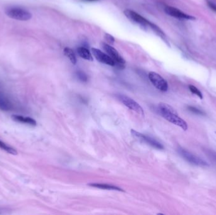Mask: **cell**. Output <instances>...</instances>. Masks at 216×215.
Returning <instances> with one entry per match:
<instances>
[{"label": "cell", "mask_w": 216, "mask_h": 215, "mask_svg": "<svg viewBox=\"0 0 216 215\" xmlns=\"http://www.w3.org/2000/svg\"><path fill=\"white\" fill-rule=\"evenodd\" d=\"M159 110L161 115L167 121L179 126L184 131L187 130V123L178 115L176 111L171 105L166 103H160L159 104Z\"/></svg>", "instance_id": "obj_1"}, {"label": "cell", "mask_w": 216, "mask_h": 215, "mask_svg": "<svg viewBox=\"0 0 216 215\" xmlns=\"http://www.w3.org/2000/svg\"><path fill=\"white\" fill-rule=\"evenodd\" d=\"M5 14L9 18L18 20V21H27L32 18V15L27 10L17 6H12L5 10Z\"/></svg>", "instance_id": "obj_2"}, {"label": "cell", "mask_w": 216, "mask_h": 215, "mask_svg": "<svg viewBox=\"0 0 216 215\" xmlns=\"http://www.w3.org/2000/svg\"><path fill=\"white\" fill-rule=\"evenodd\" d=\"M100 45L103 49L106 51V53L111 57V59H113V61L115 62V66L118 68H121V69H123L124 68L125 61L114 47L104 42L101 43Z\"/></svg>", "instance_id": "obj_3"}, {"label": "cell", "mask_w": 216, "mask_h": 215, "mask_svg": "<svg viewBox=\"0 0 216 215\" xmlns=\"http://www.w3.org/2000/svg\"><path fill=\"white\" fill-rule=\"evenodd\" d=\"M178 152L186 161L190 163L191 164L199 167H206L208 165V163L204 161L203 159L200 158L197 156H195L190 152H188L183 148H178Z\"/></svg>", "instance_id": "obj_4"}, {"label": "cell", "mask_w": 216, "mask_h": 215, "mask_svg": "<svg viewBox=\"0 0 216 215\" xmlns=\"http://www.w3.org/2000/svg\"><path fill=\"white\" fill-rule=\"evenodd\" d=\"M148 78L155 87L162 91H166L168 90V84L167 81L160 74L155 72H150Z\"/></svg>", "instance_id": "obj_5"}, {"label": "cell", "mask_w": 216, "mask_h": 215, "mask_svg": "<svg viewBox=\"0 0 216 215\" xmlns=\"http://www.w3.org/2000/svg\"><path fill=\"white\" fill-rule=\"evenodd\" d=\"M118 98H119V100L128 108L136 112L138 114H140L141 115H144V111L142 107L136 101L133 100L132 98L124 95H120L118 96Z\"/></svg>", "instance_id": "obj_6"}, {"label": "cell", "mask_w": 216, "mask_h": 215, "mask_svg": "<svg viewBox=\"0 0 216 215\" xmlns=\"http://www.w3.org/2000/svg\"><path fill=\"white\" fill-rule=\"evenodd\" d=\"M131 133L133 136L138 139V140L146 143L151 146H152V147L159 149H163L164 148V146L162 145L159 142L156 141V139L149 137V136H147L146 135L141 134L140 132L136 131L135 130H133V129H131Z\"/></svg>", "instance_id": "obj_7"}, {"label": "cell", "mask_w": 216, "mask_h": 215, "mask_svg": "<svg viewBox=\"0 0 216 215\" xmlns=\"http://www.w3.org/2000/svg\"><path fill=\"white\" fill-rule=\"evenodd\" d=\"M92 53L96 59L101 63L106 64L107 65L111 66H115V62L111 58V57L105 53H103L102 51L97 49L96 48L92 49Z\"/></svg>", "instance_id": "obj_8"}, {"label": "cell", "mask_w": 216, "mask_h": 215, "mask_svg": "<svg viewBox=\"0 0 216 215\" xmlns=\"http://www.w3.org/2000/svg\"><path fill=\"white\" fill-rule=\"evenodd\" d=\"M124 14L128 19H130L131 21L135 22L138 24L144 25V26H149L150 22H148L147 19H146L138 14L137 12L133 11L131 10H126L124 11Z\"/></svg>", "instance_id": "obj_9"}, {"label": "cell", "mask_w": 216, "mask_h": 215, "mask_svg": "<svg viewBox=\"0 0 216 215\" xmlns=\"http://www.w3.org/2000/svg\"><path fill=\"white\" fill-rule=\"evenodd\" d=\"M164 10H165V12H166L167 15H170L171 16L175 17V18L191 20L196 19L194 16L185 14V13L182 12L181 10H178L176 8L171 7V6H166V7L165 8Z\"/></svg>", "instance_id": "obj_10"}, {"label": "cell", "mask_w": 216, "mask_h": 215, "mask_svg": "<svg viewBox=\"0 0 216 215\" xmlns=\"http://www.w3.org/2000/svg\"><path fill=\"white\" fill-rule=\"evenodd\" d=\"M13 108V104L10 98L4 94L0 92V109L8 111Z\"/></svg>", "instance_id": "obj_11"}, {"label": "cell", "mask_w": 216, "mask_h": 215, "mask_svg": "<svg viewBox=\"0 0 216 215\" xmlns=\"http://www.w3.org/2000/svg\"><path fill=\"white\" fill-rule=\"evenodd\" d=\"M12 119L16 122H21V123H23V124H27L30 126H35L37 124L36 121L34 120V119L31 117H24V116L18 115H12Z\"/></svg>", "instance_id": "obj_12"}, {"label": "cell", "mask_w": 216, "mask_h": 215, "mask_svg": "<svg viewBox=\"0 0 216 215\" xmlns=\"http://www.w3.org/2000/svg\"><path fill=\"white\" fill-rule=\"evenodd\" d=\"M88 185L91 187H96V188L99 189H107V190H118V191H121L123 192V190L122 189L120 188L119 187H117L113 185H110V184H96V183H92V184H89Z\"/></svg>", "instance_id": "obj_13"}, {"label": "cell", "mask_w": 216, "mask_h": 215, "mask_svg": "<svg viewBox=\"0 0 216 215\" xmlns=\"http://www.w3.org/2000/svg\"><path fill=\"white\" fill-rule=\"evenodd\" d=\"M77 52H78L79 55L83 58V59L88 61H92L93 57L92 54H91L90 51L85 47H80L77 49Z\"/></svg>", "instance_id": "obj_14"}, {"label": "cell", "mask_w": 216, "mask_h": 215, "mask_svg": "<svg viewBox=\"0 0 216 215\" xmlns=\"http://www.w3.org/2000/svg\"><path fill=\"white\" fill-rule=\"evenodd\" d=\"M64 54H65V55L66 57L69 58L71 63L73 64H75L77 63V58L73 50H72L70 48H68V47H65L64 49Z\"/></svg>", "instance_id": "obj_15"}, {"label": "cell", "mask_w": 216, "mask_h": 215, "mask_svg": "<svg viewBox=\"0 0 216 215\" xmlns=\"http://www.w3.org/2000/svg\"><path fill=\"white\" fill-rule=\"evenodd\" d=\"M0 148H1L3 150L6 152L8 153H10L12 155H16L17 154V152L15 149L11 147V146L6 145L5 143L3 142L2 141L0 140Z\"/></svg>", "instance_id": "obj_16"}, {"label": "cell", "mask_w": 216, "mask_h": 215, "mask_svg": "<svg viewBox=\"0 0 216 215\" xmlns=\"http://www.w3.org/2000/svg\"><path fill=\"white\" fill-rule=\"evenodd\" d=\"M149 27L154 30V32H156L157 34L159 36L161 37L163 39L165 40V39H166V35H165L164 33L163 32V30H162L159 27H158L156 25H155L154 24V23H151V22H150L149 23Z\"/></svg>", "instance_id": "obj_17"}, {"label": "cell", "mask_w": 216, "mask_h": 215, "mask_svg": "<svg viewBox=\"0 0 216 215\" xmlns=\"http://www.w3.org/2000/svg\"><path fill=\"white\" fill-rule=\"evenodd\" d=\"M189 89L193 93V94L197 95V96L200 98V99H202L203 98V95H202V94L201 93V91L199 90L197 88L195 87L193 85H189Z\"/></svg>", "instance_id": "obj_18"}, {"label": "cell", "mask_w": 216, "mask_h": 215, "mask_svg": "<svg viewBox=\"0 0 216 215\" xmlns=\"http://www.w3.org/2000/svg\"><path fill=\"white\" fill-rule=\"evenodd\" d=\"M188 110L190 111V112H193V113L197 114V115H205V113L203 112L200 111V109H198L196 107H193V106H188Z\"/></svg>", "instance_id": "obj_19"}, {"label": "cell", "mask_w": 216, "mask_h": 215, "mask_svg": "<svg viewBox=\"0 0 216 215\" xmlns=\"http://www.w3.org/2000/svg\"><path fill=\"white\" fill-rule=\"evenodd\" d=\"M77 74V76H78V78H79V80H80L81 81H87V80H88V78H87V74L82 71H78Z\"/></svg>", "instance_id": "obj_20"}, {"label": "cell", "mask_w": 216, "mask_h": 215, "mask_svg": "<svg viewBox=\"0 0 216 215\" xmlns=\"http://www.w3.org/2000/svg\"><path fill=\"white\" fill-rule=\"evenodd\" d=\"M105 38L107 40V41L111 44H113L114 42V38L112 35H111L110 34H109V33H106Z\"/></svg>", "instance_id": "obj_21"}, {"label": "cell", "mask_w": 216, "mask_h": 215, "mask_svg": "<svg viewBox=\"0 0 216 215\" xmlns=\"http://www.w3.org/2000/svg\"><path fill=\"white\" fill-rule=\"evenodd\" d=\"M207 4L209 8H210L212 10H213L214 12H216V5L215 4V3L211 2V1H207Z\"/></svg>", "instance_id": "obj_22"}, {"label": "cell", "mask_w": 216, "mask_h": 215, "mask_svg": "<svg viewBox=\"0 0 216 215\" xmlns=\"http://www.w3.org/2000/svg\"><path fill=\"white\" fill-rule=\"evenodd\" d=\"M80 1L83 2H96L100 1V0H80Z\"/></svg>", "instance_id": "obj_23"}]
</instances>
